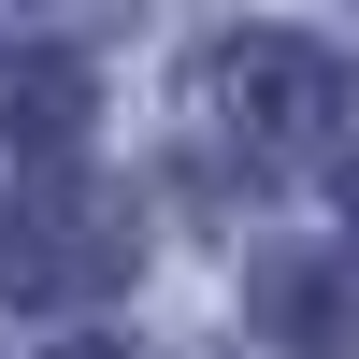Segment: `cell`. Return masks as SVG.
I'll return each instance as SVG.
<instances>
[{"instance_id":"1","label":"cell","mask_w":359,"mask_h":359,"mask_svg":"<svg viewBox=\"0 0 359 359\" xmlns=\"http://www.w3.org/2000/svg\"><path fill=\"white\" fill-rule=\"evenodd\" d=\"M216 130L245 144V172H302L345 144V57L302 29H230L216 43Z\"/></svg>"},{"instance_id":"6","label":"cell","mask_w":359,"mask_h":359,"mask_svg":"<svg viewBox=\"0 0 359 359\" xmlns=\"http://www.w3.org/2000/svg\"><path fill=\"white\" fill-rule=\"evenodd\" d=\"M345 216H359V144H345Z\"/></svg>"},{"instance_id":"5","label":"cell","mask_w":359,"mask_h":359,"mask_svg":"<svg viewBox=\"0 0 359 359\" xmlns=\"http://www.w3.org/2000/svg\"><path fill=\"white\" fill-rule=\"evenodd\" d=\"M57 359H144V345H57Z\"/></svg>"},{"instance_id":"4","label":"cell","mask_w":359,"mask_h":359,"mask_svg":"<svg viewBox=\"0 0 359 359\" xmlns=\"http://www.w3.org/2000/svg\"><path fill=\"white\" fill-rule=\"evenodd\" d=\"M259 331L302 345V359H359V302H345L331 259H273V273H259Z\"/></svg>"},{"instance_id":"2","label":"cell","mask_w":359,"mask_h":359,"mask_svg":"<svg viewBox=\"0 0 359 359\" xmlns=\"http://www.w3.org/2000/svg\"><path fill=\"white\" fill-rule=\"evenodd\" d=\"M0 273H15L29 302H86V287H115V273H130V201H101L86 172L15 187V216H0Z\"/></svg>"},{"instance_id":"3","label":"cell","mask_w":359,"mask_h":359,"mask_svg":"<svg viewBox=\"0 0 359 359\" xmlns=\"http://www.w3.org/2000/svg\"><path fill=\"white\" fill-rule=\"evenodd\" d=\"M72 144H86V57L0 29V158H43V172H57Z\"/></svg>"}]
</instances>
